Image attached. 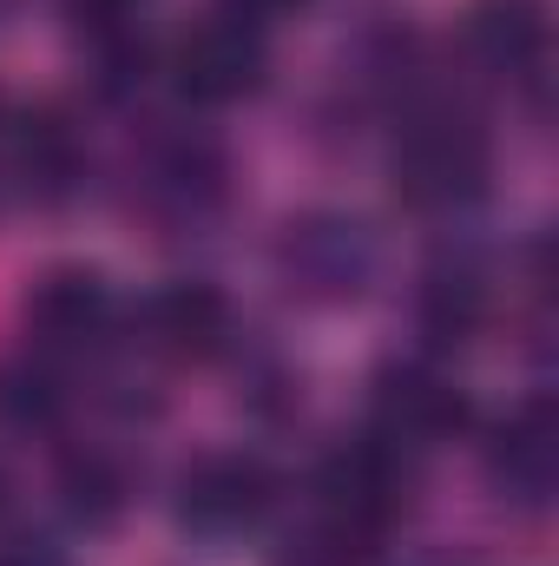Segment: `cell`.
<instances>
[{"instance_id":"obj_1","label":"cell","mask_w":559,"mask_h":566,"mask_svg":"<svg viewBox=\"0 0 559 566\" xmlns=\"http://www.w3.org/2000/svg\"><path fill=\"white\" fill-rule=\"evenodd\" d=\"M409 494H415V454L376 428L329 448L316 468V521L362 534V541H376L389 521H402Z\"/></svg>"},{"instance_id":"obj_2","label":"cell","mask_w":559,"mask_h":566,"mask_svg":"<svg viewBox=\"0 0 559 566\" xmlns=\"http://www.w3.org/2000/svg\"><path fill=\"white\" fill-rule=\"evenodd\" d=\"M487 171H494V151L487 133L441 106V113H415L409 133L395 145V191L415 205V211H454V205H474L487 191Z\"/></svg>"},{"instance_id":"obj_3","label":"cell","mask_w":559,"mask_h":566,"mask_svg":"<svg viewBox=\"0 0 559 566\" xmlns=\"http://www.w3.org/2000/svg\"><path fill=\"white\" fill-rule=\"evenodd\" d=\"M277 271L309 303H349V296H362V283L376 277V244H369V231L356 218L309 211V218L283 224Z\"/></svg>"},{"instance_id":"obj_4","label":"cell","mask_w":559,"mask_h":566,"mask_svg":"<svg viewBox=\"0 0 559 566\" xmlns=\"http://www.w3.org/2000/svg\"><path fill=\"white\" fill-rule=\"evenodd\" d=\"M369 409H376V434H389V441H402L409 454L415 448H434V441H454L461 428H467V396H461V382L447 376V369H434V363H421V356H395V363H382L376 369V382H369Z\"/></svg>"},{"instance_id":"obj_5","label":"cell","mask_w":559,"mask_h":566,"mask_svg":"<svg viewBox=\"0 0 559 566\" xmlns=\"http://www.w3.org/2000/svg\"><path fill=\"white\" fill-rule=\"evenodd\" d=\"M277 507V474L257 454H204L178 474V521L204 541L251 534Z\"/></svg>"},{"instance_id":"obj_6","label":"cell","mask_w":559,"mask_h":566,"mask_svg":"<svg viewBox=\"0 0 559 566\" xmlns=\"http://www.w3.org/2000/svg\"><path fill=\"white\" fill-rule=\"evenodd\" d=\"M171 73H178V93L198 99V106H231V99L257 93L264 86V33H257V20H244L231 7L198 20L178 40Z\"/></svg>"},{"instance_id":"obj_7","label":"cell","mask_w":559,"mask_h":566,"mask_svg":"<svg viewBox=\"0 0 559 566\" xmlns=\"http://www.w3.org/2000/svg\"><path fill=\"white\" fill-rule=\"evenodd\" d=\"M27 329H33L40 349H93V343H106L119 329V303H113V290H106L99 271L60 264V271H46L33 283Z\"/></svg>"},{"instance_id":"obj_8","label":"cell","mask_w":559,"mask_h":566,"mask_svg":"<svg viewBox=\"0 0 559 566\" xmlns=\"http://www.w3.org/2000/svg\"><path fill=\"white\" fill-rule=\"evenodd\" d=\"M224 178H231V165L211 139H165L145 151L139 191L165 224H198L224 205Z\"/></svg>"},{"instance_id":"obj_9","label":"cell","mask_w":559,"mask_h":566,"mask_svg":"<svg viewBox=\"0 0 559 566\" xmlns=\"http://www.w3.org/2000/svg\"><path fill=\"white\" fill-rule=\"evenodd\" d=\"M139 323H145V343L158 356H171V363H204V356H218L231 343V303H224V290H211V283H198V277L165 283L145 303Z\"/></svg>"},{"instance_id":"obj_10","label":"cell","mask_w":559,"mask_h":566,"mask_svg":"<svg viewBox=\"0 0 559 566\" xmlns=\"http://www.w3.org/2000/svg\"><path fill=\"white\" fill-rule=\"evenodd\" d=\"M487 481L507 501H520V507H547V494H553V481H559V428L547 416V402H527V409H514L507 422L494 428V441H487Z\"/></svg>"},{"instance_id":"obj_11","label":"cell","mask_w":559,"mask_h":566,"mask_svg":"<svg viewBox=\"0 0 559 566\" xmlns=\"http://www.w3.org/2000/svg\"><path fill=\"white\" fill-rule=\"evenodd\" d=\"M13 171H20L27 198H40V205H66V198L80 191V178H86V145H80L73 119H66L60 106H40V113L20 119V133H13Z\"/></svg>"},{"instance_id":"obj_12","label":"cell","mask_w":559,"mask_h":566,"mask_svg":"<svg viewBox=\"0 0 559 566\" xmlns=\"http://www.w3.org/2000/svg\"><path fill=\"white\" fill-rule=\"evenodd\" d=\"M415 316L434 343H474L487 329V316H494V283L474 258H434L421 271Z\"/></svg>"},{"instance_id":"obj_13","label":"cell","mask_w":559,"mask_h":566,"mask_svg":"<svg viewBox=\"0 0 559 566\" xmlns=\"http://www.w3.org/2000/svg\"><path fill=\"white\" fill-rule=\"evenodd\" d=\"M467 46L481 66H494L507 80H534L547 66V7L540 0H474Z\"/></svg>"},{"instance_id":"obj_14","label":"cell","mask_w":559,"mask_h":566,"mask_svg":"<svg viewBox=\"0 0 559 566\" xmlns=\"http://www.w3.org/2000/svg\"><path fill=\"white\" fill-rule=\"evenodd\" d=\"M60 507L86 534L126 521V507H133V468L113 448H73V454H60Z\"/></svg>"},{"instance_id":"obj_15","label":"cell","mask_w":559,"mask_h":566,"mask_svg":"<svg viewBox=\"0 0 559 566\" xmlns=\"http://www.w3.org/2000/svg\"><path fill=\"white\" fill-rule=\"evenodd\" d=\"M60 416V382L46 363L33 356H7L0 363V428L7 434H33V428H53Z\"/></svg>"},{"instance_id":"obj_16","label":"cell","mask_w":559,"mask_h":566,"mask_svg":"<svg viewBox=\"0 0 559 566\" xmlns=\"http://www.w3.org/2000/svg\"><path fill=\"white\" fill-rule=\"evenodd\" d=\"M277 566H382V554L362 541V534H342L329 521H316L309 534H296L277 554Z\"/></svg>"},{"instance_id":"obj_17","label":"cell","mask_w":559,"mask_h":566,"mask_svg":"<svg viewBox=\"0 0 559 566\" xmlns=\"http://www.w3.org/2000/svg\"><path fill=\"white\" fill-rule=\"evenodd\" d=\"M66 13L93 33H119V27L139 20V0H66Z\"/></svg>"},{"instance_id":"obj_18","label":"cell","mask_w":559,"mask_h":566,"mask_svg":"<svg viewBox=\"0 0 559 566\" xmlns=\"http://www.w3.org/2000/svg\"><path fill=\"white\" fill-rule=\"evenodd\" d=\"M0 566H66V554L46 547V541H7L0 547Z\"/></svg>"},{"instance_id":"obj_19","label":"cell","mask_w":559,"mask_h":566,"mask_svg":"<svg viewBox=\"0 0 559 566\" xmlns=\"http://www.w3.org/2000/svg\"><path fill=\"white\" fill-rule=\"evenodd\" d=\"M224 7H231V13H244V20H257V27H264V20H271V13H296V7H303V0H224Z\"/></svg>"},{"instance_id":"obj_20","label":"cell","mask_w":559,"mask_h":566,"mask_svg":"<svg viewBox=\"0 0 559 566\" xmlns=\"http://www.w3.org/2000/svg\"><path fill=\"white\" fill-rule=\"evenodd\" d=\"M13 514V481H7V468H0V521Z\"/></svg>"},{"instance_id":"obj_21","label":"cell","mask_w":559,"mask_h":566,"mask_svg":"<svg viewBox=\"0 0 559 566\" xmlns=\"http://www.w3.org/2000/svg\"><path fill=\"white\" fill-rule=\"evenodd\" d=\"M0 126H7V99H0Z\"/></svg>"}]
</instances>
